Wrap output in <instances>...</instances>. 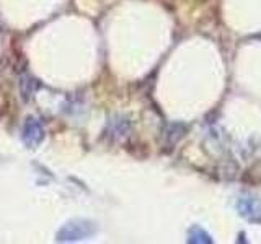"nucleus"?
Masks as SVG:
<instances>
[{
  "label": "nucleus",
  "mask_w": 261,
  "mask_h": 244,
  "mask_svg": "<svg viewBox=\"0 0 261 244\" xmlns=\"http://www.w3.org/2000/svg\"><path fill=\"white\" fill-rule=\"evenodd\" d=\"M93 233V228L87 222H69L65 223L59 233H57V241H79Z\"/></svg>",
  "instance_id": "f257e3e1"
},
{
  "label": "nucleus",
  "mask_w": 261,
  "mask_h": 244,
  "mask_svg": "<svg viewBox=\"0 0 261 244\" xmlns=\"http://www.w3.org/2000/svg\"><path fill=\"white\" fill-rule=\"evenodd\" d=\"M44 137V129L38 119H28L23 127V142L28 146H36L41 143Z\"/></svg>",
  "instance_id": "f03ea898"
}]
</instances>
